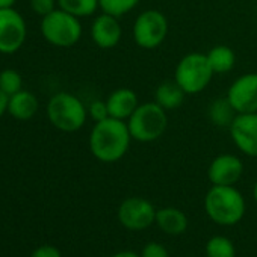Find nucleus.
Instances as JSON below:
<instances>
[{
	"label": "nucleus",
	"instance_id": "nucleus-1",
	"mask_svg": "<svg viewBox=\"0 0 257 257\" xmlns=\"http://www.w3.org/2000/svg\"><path fill=\"white\" fill-rule=\"evenodd\" d=\"M132 141L127 122L109 116L103 121L94 122L88 144L91 155L98 162L115 164L127 155Z\"/></svg>",
	"mask_w": 257,
	"mask_h": 257
},
{
	"label": "nucleus",
	"instance_id": "nucleus-2",
	"mask_svg": "<svg viewBox=\"0 0 257 257\" xmlns=\"http://www.w3.org/2000/svg\"><path fill=\"white\" fill-rule=\"evenodd\" d=\"M206 215L218 225H234L242 221L246 204L234 186L212 185L204 197Z\"/></svg>",
	"mask_w": 257,
	"mask_h": 257
},
{
	"label": "nucleus",
	"instance_id": "nucleus-3",
	"mask_svg": "<svg viewBox=\"0 0 257 257\" xmlns=\"http://www.w3.org/2000/svg\"><path fill=\"white\" fill-rule=\"evenodd\" d=\"M47 118L50 124L65 134L77 132L88 119V107L71 92H58L47 103Z\"/></svg>",
	"mask_w": 257,
	"mask_h": 257
},
{
	"label": "nucleus",
	"instance_id": "nucleus-4",
	"mask_svg": "<svg viewBox=\"0 0 257 257\" xmlns=\"http://www.w3.org/2000/svg\"><path fill=\"white\" fill-rule=\"evenodd\" d=\"M125 122L134 141L144 144L155 143L167 132L168 110H165L156 101L140 103Z\"/></svg>",
	"mask_w": 257,
	"mask_h": 257
},
{
	"label": "nucleus",
	"instance_id": "nucleus-5",
	"mask_svg": "<svg viewBox=\"0 0 257 257\" xmlns=\"http://www.w3.org/2000/svg\"><path fill=\"white\" fill-rule=\"evenodd\" d=\"M215 73L209 64L207 55L192 52L185 55L176 65L174 80L186 95L203 92L212 82Z\"/></svg>",
	"mask_w": 257,
	"mask_h": 257
},
{
	"label": "nucleus",
	"instance_id": "nucleus-6",
	"mask_svg": "<svg viewBox=\"0 0 257 257\" xmlns=\"http://www.w3.org/2000/svg\"><path fill=\"white\" fill-rule=\"evenodd\" d=\"M41 34L44 40L55 47H73L82 38L80 19L56 8L41 20Z\"/></svg>",
	"mask_w": 257,
	"mask_h": 257
},
{
	"label": "nucleus",
	"instance_id": "nucleus-7",
	"mask_svg": "<svg viewBox=\"0 0 257 257\" xmlns=\"http://www.w3.org/2000/svg\"><path fill=\"white\" fill-rule=\"evenodd\" d=\"M170 26L167 16L159 10L143 11L134 23V41L144 50H155L167 40Z\"/></svg>",
	"mask_w": 257,
	"mask_h": 257
},
{
	"label": "nucleus",
	"instance_id": "nucleus-8",
	"mask_svg": "<svg viewBox=\"0 0 257 257\" xmlns=\"http://www.w3.org/2000/svg\"><path fill=\"white\" fill-rule=\"evenodd\" d=\"M155 206L143 197H128L125 198L116 210L119 224L132 231H141L149 228L156 221Z\"/></svg>",
	"mask_w": 257,
	"mask_h": 257
},
{
	"label": "nucleus",
	"instance_id": "nucleus-9",
	"mask_svg": "<svg viewBox=\"0 0 257 257\" xmlns=\"http://www.w3.org/2000/svg\"><path fill=\"white\" fill-rule=\"evenodd\" d=\"M28 37L26 22L14 8L0 10V53L13 55L19 52Z\"/></svg>",
	"mask_w": 257,
	"mask_h": 257
},
{
	"label": "nucleus",
	"instance_id": "nucleus-10",
	"mask_svg": "<svg viewBox=\"0 0 257 257\" xmlns=\"http://www.w3.org/2000/svg\"><path fill=\"white\" fill-rule=\"evenodd\" d=\"M236 149L248 158H257V112L237 113L228 127Z\"/></svg>",
	"mask_w": 257,
	"mask_h": 257
},
{
	"label": "nucleus",
	"instance_id": "nucleus-11",
	"mask_svg": "<svg viewBox=\"0 0 257 257\" xmlns=\"http://www.w3.org/2000/svg\"><path fill=\"white\" fill-rule=\"evenodd\" d=\"M225 97L236 113L257 112V73L239 76L228 86Z\"/></svg>",
	"mask_w": 257,
	"mask_h": 257
},
{
	"label": "nucleus",
	"instance_id": "nucleus-12",
	"mask_svg": "<svg viewBox=\"0 0 257 257\" xmlns=\"http://www.w3.org/2000/svg\"><path fill=\"white\" fill-rule=\"evenodd\" d=\"M243 176V162L231 153H222L212 159L207 168V179L212 185L234 186Z\"/></svg>",
	"mask_w": 257,
	"mask_h": 257
},
{
	"label": "nucleus",
	"instance_id": "nucleus-13",
	"mask_svg": "<svg viewBox=\"0 0 257 257\" xmlns=\"http://www.w3.org/2000/svg\"><path fill=\"white\" fill-rule=\"evenodd\" d=\"M89 34H91L92 43L98 49L110 50L119 44L122 38V28L119 25L118 17L101 13L92 20Z\"/></svg>",
	"mask_w": 257,
	"mask_h": 257
},
{
	"label": "nucleus",
	"instance_id": "nucleus-14",
	"mask_svg": "<svg viewBox=\"0 0 257 257\" xmlns=\"http://www.w3.org/2000/svg\"><path fill=\"white\" fill-rule=\"evenodd\" d=\"M106 104L109 109V116L127 121L131 115L135 112V109L140 106L138 94L132 88H118L113 89L106 97Z\"/></svg>",
	"mask_w": 257,
	"mask_h": 257
},
{
	"label": "nucleus",
	"instance_id": "nucleus-15",
	"mask_svg": "<svg viewBox=\"0 0 257 257\" xmlns=\"http://www.w3.org/2000/svg\"><path fill=\"white\" fill-rule=\"evenodd\" d=\"M40 109V103L35 94L31 91L22 89L10 97L8 101V113L19 119V121H28L37 115Z\"/></svg>",
	"mask_w": 257,
	"mask_h": 257
},
{
	"label": "nucleus",
	"instance_id": "nucleus-16",
	"mask_svg": "<svg viewBox=\"0 0 257 257\" xmlns=\"http://www.w3.org/2000/svg\"><path fill=\"white\" fill-rule=\"evenodd\" d=\"M158 227L167 234H182L188 228V218L186 215L177 207H162L156 212Z\"/></svg>",
	"mask_w": 257,
	"mask_h": 257
},
{
	"label": "nucleus",
	"instance_id": "nucleus-17",
	"mask_svg": "<svg viewBox=\"0 0 257 257\" xmlns=\"http://www.w3.org/2000/svg\"><path fill=\"white\" fill-rule=\"evenodd\" d=\"M186 94L183 89L176 83V80L162 82L155 91V101L162 106L165 110H174L180 107L185 101Z\"/></svg>",
	"mask_w": 257,
	"mask_h": 257
},
{
	"label": "nucleus",
	"instance_id": "nucleus-18",
	"mask_svg": "<svg viewBox=\"0 0 257 257\" xmlns=\"http://www.w3.org/2000/svg\"><path fill=\"white\" fill-rule=\"evenodd\" d=\"M206 55L215 74H227L234 68L236 55L233 49L228 46H224V44L213 46Z\"/></svg>",
	"mask_w": 257,
	"mask_h": 257
},
{
	"label": "nucleus",
	"instance_id": "nucleus-19",
	"mask_svg": "<svg viewBox=\"0 0 257 257\" xmlns=\"http://www.w3.org/2000/svg\"><path fill=\"white\" fill-rule=\"evenodd\" d=\"M207 115L213 125L228 128L237 113L230 104V101L227 100V97H218L209 104Z\"/></svg>",
	"mask_w": 257,
	"mask_h": 257
},
{
	"label": "nucleus",
	"instance_id": "nucleus-20",
	"mask_svg": "<svg viewBox=\"0 0 257 257\" xmlns=\"http://www.w3.org/2000/svg\"><path fill=\"white\" fill-rule=\"evenodd\" d=\"M58 8L77 19H85L94 16L100 10V5L98 0H58Z\"/></svg>",
	"mask_w": 257,
	"mask_h": 257
},
{
	"label": "nucleus",
	"instance_id": "nucleus-21",
	"mask_svg": "<svg viewBox=\"0 0 257 257\" xmlns=\"http://www.w3.org/2000/svg\"><path fill=\"white\" fill-rule=\"evenodd\" d=\"M207 257H236L233 242L225 236H212L206 243Z\"/></svg>",
	"mask_w": 257,
	"mask_h": 257
},
{
	"label": "nucleus",
	"instance_id": "nucleus-22",
	"mask_svg": "<svg viewBox=\"0 0 257 257\" xmlns=\"http://www.w3.org/2000/svg\"><path fill=\"white\" fill-rule=\"evenodd\" d=\"M141 0H98L101 13L110 14L113 17H124L125 14L132 13Z\"/></svg>",
	"mask_w": 257,
	"mask_h": 257
},
{
	"label": "nucleus",
	"instance_id": "nucleus-23",
	"mask_svg": "<svg viewBox=\"0 0 257 257\" xmlns=\"http://www.w3.org/2000/svg\"><path fill=\"white\" fill-rule=\"evenodd\" d=\"M0 89L7 95H13L23 89V77L20 71L14 68H5L0 71Z\"/></svg>",
	"mask_w": 257,
	"mask_h": 257
},
{
	"label": "nucleus",
	"instance_id": "nucleus-24",
	"mask_svg": "<svg viewBox=\"0 0 257 257\" xmlns=\"http://www.w3.org/2000/svg\"><path fill=\"white\" fill-rule=\"evenodd\" d=\"M88 116L94 121H103L106 118H109V109L106 104V100H94L89 103L88 106Z\"/></svg>",
	"mask_w": 257,
	"mask_h": 257
},
{
	"label": "nucleus",
	"instance_id": "nucleus-25",
	"mask_svg": "<svg viewBox=\"0 0 257 257\" xmlns=\"http://www.w3.org/2000/svg\"><path fill=\"white\" fill-rule=\"evenodd\" d=\"M31 10L41 19L53 13L58 7V0H29Z\"/></svg>",
	"mask_w": 257,
	"mask_h": 257
},
{
	"label": "nucleus",
	"instance_id": "nucleus-26",
	"mask_svg": "<svg viewBox=\"0 0 257 257\" xmlns=\"http://www.w3.org/2000/svg\"><path fill=\"white\" fill-rule=\"evenodd\" d=\"M140 255L141 257H170V252H168V249L162 243H159V242H149L143 248Z\"/></svg>",
	"mask_w": 257,
	"mask_h": 257
},
{
	"label": "nucleus",
	"instance_id": "nucleus-27",
	"mask_svg": "<svg viewBox=\"0 0 257 257\" xmlns=\"http://www.w3.org/2000/svg\"><path fill=\"white\" fill-rule=\"evenodd\" d=\"M31 257H62L61 255V251L53 246V245H41L38 246Z\"/></svg>",
	"mask_w": 257,
	"mask_h": 257
},
{
	"label": "nucleus",
	"instance_id": "nucleus-28",
	"mask_svg": "<svg viewBox=\"0 0 257 257\" xmlns=\"http://www.w3.org/2000/svg\"><path fill=\"white\" fill-rule=\"evenodd\" d=\"M8 101H10V95H7L0 89V116L8 112Z\"/></svg>",
	"mask_w": 257,
	"mask_h": 257
},
{
	"label": "nucleus",
	"instance_id": "nucleus-29",
	"mask_svg": "<svg viewBox=\"0 0 257 257\" xmlns=\"http://www.w3.org/2000/svg\"><path fill=\"white\" fill-rule=\"evenodd\" d=\"M112 257H141L140 254H137V252H134V251H119V252H115Z\"/></svg>",
	"mask_w": 257,
	"mask_h": 257
},
{
	"label": "nucleus",
	"instance_id": "nucleus-30",
	"mask_svg": "<svg viewBox=\"0 0 257 257\" xmlns=\"http://www.w3.org/2000/svg\"><path fill=\"white\" fill-rule=\"evenodd\" d=\"M17 0H0V10H7V8H14Z\"/></svg>",
	"mask_w": 257,
	"mask_h": 257
},
{
	"label": "nucleus",
	"instance_id": "nucleus-31",
	"mask_svg": "<svg viewBox=\"0 0 257 257\" xmlns=\"http://www.w3.org/2000/svg\"><path fill=\"white\" fill-rule=\"evenodd\" d=\"M252 197H254V200L257 203V182L254 183V188H252Z\"/></svg>",
	"mask_w": 257,
	"mask_h": 257
}]
</instances>
